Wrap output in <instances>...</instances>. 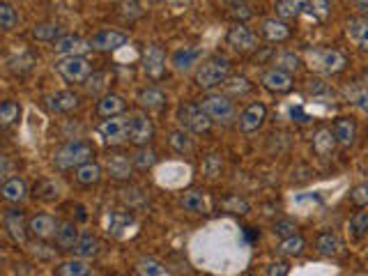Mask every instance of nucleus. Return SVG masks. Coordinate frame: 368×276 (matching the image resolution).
I'll list each match as a JSON object with an SVG mask.
<instances>
[{
	"instance_id": "obj_15",
	"label": "nucleus",
	"mask_w": 368,
	"mask_h": 276,
	"mask_svg": "<svg viewBox=\"0 0 368 276\" xmlns=\"http://www.w3.org/2000/svg\"><path fill=\"white\" fill-rule=\"evenodd\" d=\"M28 231L37 240H51V238H56L58 221L51 215H33L28 219Z\"/></svg>"
},
{
	"instance_id": "obj_9",
	"label": "nucleus",
	"mask_w": 368,
	"mask_h": 276,
	"mask_svg": "<svg viewBox=\"0 0 368 276\" xmlns=\"http://www.w3.org/2000/svg\"><path fill=\"white\" fill-rule=\"evenodd\" d=\"M154 136V124L145 113H129V143L145 147Z\"/></svg>"
},
{
	"instance_id": "obj_47",
	"label": "nucleus",
	"mask_w": 368,
	"mask_h": 276,
	"mask_svg": "<svg viewBox=\"0 0 368 276\" xmlns=\"http://www.w3.org/2000/svg\"><path fill=\"white\" fill-rule=\"evenodd\" d=\"M221 159H219L216 154H207L205 159H203V170H205L207 177H216L219 173H221Z\"/></svg>"
},
{
	"instance_id": "obj_12",
	"label": "nucleus",
	"mask_w": 368,
	"mask_h": 276,
	"mask_svg": "<svg viewBox=\"0 0 368 276\" xmlns=\"http://www.w3.org/2000/svg\"><path fill=\"white\" fill-rule=\"evenodd\" d=\"M140 65H143V72L156 81V78H161L163 72H166V53H163L161 46L150 44L143 51V62Z\"/></svg>"
},
{
	"instance_id": "obj_23",
	"label": "nucleus",
	"mask_w": 368,
	"mask_h": 276,
	"mask_svg": "<svg viewBox=\"0 0 368 276\" xmlns=\"http://www.w3.org/2000/svg\"><path fill=\"white\" fill-rule=\"evenodd\" d=\"M263 35L267 37L270 42L281 44V42H288V39H290L293 30L284 19H265L263 21Z\"/></svg>"
},
{
	"instance_id": "obj_40",
	"label": "nucleus",
	"mask_w": 368,
	"mask_h": 276,
	"mask_svg": "<svg viewBox=\"0 0 368 276\" xmlns=\"http://www.w3.org/2000/svg\"><path fill=\"white\" fill-rule=\"evenodd\" d=\"M168 145L173 147L177 154H186V152H191V150H193V143H191L189 131H184V129L170 131V136H168Z\"/></svg>"
},
{
	"instance_id": "obj_53",
	"label": "nucleus",
	"mask_w": 368,
	"mask_h": 276,
	"mask_svg": "<svg viewBox=\"0 0 368 276\" xmlns=\"http://www.w3.org/2000/svg\"><path fill=\"white\" fill-rule=\"evenodd\" d=\"M226 3H244V0H226Z\"/></svg>"
},
{
	"instance_id": "obj_13",
	"label": "nucleus",
	"mask_w": 368,
	"mask_h": 276,
	"mask_svg": "<svg viewBox=\"0 0 368 276\" xmlns=\"http://www.w3.org/2000/svg\"><path fill=\"white\" fill-rule=\"evenodd\" d=\"M44 106L51 110V113L62 115V113H69L78 106V94L72 90H58V92H51L44 97Z\"/></svg>"
},
{
	"instance_id": "obj_3",
	"label": "nucleus",
	"mask_w": 368,
	"mask_h": 276,
	"mask_svg": "<svg viewBox=\"0 0 368 276\" xmlns=\"http://www.w3.org/2000/svg\"><path fill=\"white\" fill-rule=\"evenodd\" d=\"M307 65L311 72L323 74V76H334L346 69L348 58L336 49H311L307 53Z\"/></svg>"
},
{
	"instance_id": "obj_48",
	"label": "nucleus",
	"mask_w": 368,
	"mask_h": 276,
	"mask_svg": "<svg viewBox=\"0 0 368 276\" xmlns=\"http://www.w3.org/2000/svg\"><path fill=\"white\" fill-rule=\"evenodd\" d=\"M350 198H352V203L357 205V208L368 210V182H366V184H359V187L352 189Z\"/></svg>"
},
{
	"instance_id": "obj_22",
	"label": "nucleus",
	"mask_w": 368,
	"mask_h": 276,
	"mask_svg": "<svg viewBox=\"0 0 368 276\" xmlns=\"http://www.w3.org/2000/svg\"><path fill=\"white\" fill-rule=\"evenodd\" d=\"M81 240V233L74 221H60L58 224V231H56V244L62 251H74V247Z\"/></svg>"
},
{
	"instance_id": "obj_26",
	"label": "nucleus",
	"mask_w": 368,
	"mask_h": 276,
	"mask_svg": "<svg viewBox=\"0 0 368 276\" xmlns=\"http://www.w3.org/2000/svg\"><path fill=\"white\" fill-rule=\"evenodd\" d=\"M346 33L350 37L352 44H357L359 49L368 51V17H362V19H352L348 23Z\"/></svg>"
},
{
	"instance_id": "obj_20",
	"label": "nucleus",
	"mask_w": 368,
	"mask_h": 276,
	"mask_svg": "<svg viewBox=\"0 0 368 276\" xmlns=\"http://www.w3.org/2000/svg\"><path fill=\"white\" fill-rule=\"evenodd\" d=\"M124 110H127V101H124V97H120V94L115 92H106L101 94L99 101H97V115L99 117H115V115H122Z\"/></svg>"
},
{
	"instance_id": "obj_35",
	"label": "nucleus",
	"mask_w": 368,
	"mask_h": 276,
	"mask_svg": "<svg viewBox=\"0 0 368 276\" xmlns=\"http://www.w3.org/2000/svg\"><path fill=\"white\" fill-rule=\"evenodd\" d=\"M30 35H33L37 42H53L56 44L58 39L62 37V28L58 26V23H37Z\"/></svg>"
},
{
	"instance_id": "obj_21",
	"label": "nucleus",
	"mask_w": 368,
	"mask_h": 276,
	"mask_svg": "<svg viewBox=\"0 0 368 276\" xmlns=\"http://www.w3.org/2000/svg\"><path fill=\"white\" fill-rule=\"evenodd\" d=\"M263 85L270 92H277V94L288 92L293 88V74L284 72V69L272 67V69H267V72L263 74Z\"/></svg>"
},
{
	"instance_id": "obj_8",
	"label": "nucleus",
	"mask_w": 368,
	"mask_h": 276,
	"mask_svg": "<svg viewBox=\"0 0 368 276\" xmlns=\"http://www.w3.org/2000/svg\"><path fill=\"white\" fill-rule=\"evenodd\" d=\"M129 42V35L122 33V30H113V28H104L97 30L95 35L88 37L90 51H99V53H108V51H117L120 46Z\"/></svg>"
},
{
	"instance_id": "obj_37",
	"label": "nucleus",
	"mask_w": 368,
	"mask_h": 276,
	"mask_svg": "<svg viewBox=\"0 0 368 276\" xmlns=\"http://www.w3.org/2000/svg\"><path fill=\"white\" fill-rule=\"evenodd\" d=\"M368 233V210L355 212L348 221V235L352 240H362Z\"/></svg>"
},
{
	"instance_id": "obj_43",
	"label": "nucleus",
	"mask_w": 368,
	"mask_h": 276,
	"mask_svg": "<svg viewBox=\"0 0 368 276\" xmlns=\"http://www.w3.org/2000/svg\"><path fill=\"white\" fill-rule=\"evenodd\" d=\"M35 196L46 201H56L60 196V184H56L53 180H42V182L35 184Z\"/></svg>"
},
{
	"instance_id": "obj_46",
	"label": "nucleus",
	"mask_w": 368,
	"mask_h": 276,
	"mask_svg": "<svg viewBox=\"0 0 368 276\" xmlns=\"http://www.w3.org/2000/svg\"><path fill=\"white\" fill-rule=\"evenodd\" d=\"M332 12V0H311V14L320 21H325Z\"/></svg>"
},
{
	"instance_id": "obj_1",
	"label": "nucleus",
	"mask_w": 368,
	"mask_h": 276,
	"mask_svg": "<svg viewBox=\"0 0 368 276\" xmlns=\"http://www.w3.org/2000/svg\"><path fill=\"white\" fill-rule=\"evenodd\" d=\"M230 76V60L226 55H209L196 69V85L200 90H214Z\"/></svg>"
},
{
	"instance_id": "obj_5",
	"label": "nucleus",
	"mask_w": 368,
	"mask_h": 276,
	"mask_svg": "<svg viewBox=\"0 0 368 276\" xmlns=\"http://www.w3.org/2000/svg\"><path fill=\"white\" fill-rule=\"evenodd\" d=\"M200 108L209 115V120L214 124H221V127H228V124L235 120V104L230 101V97L219 92H209L200 99Z\"/></svg>"
},
{
	"instance_id": "obj_54",
	"label": "nucleus",
	"mask_w": 368,
	"mask_h": 276,
	"mask_svg": "<svg viewBox=\"0 0 368 276\" xmlns=\"http://www.w3.org/2000/svg\"><path fill=\"white\" fill-rule=\"evenodd\" d=\"M253 276H258V274H253Z\"/></svg>"
},
{
	"instance_id": "obj_25",
	"label": "nucleus",
	"mask_w": 368,
	"mask_h": 276,
	"mask_svg": "<svg viewBox=\"0 0 368 276\" xmlns=\"http://www.w3.org/2000/svg\"><path fill=\"white\" fill-rule=\"evenodd\" d=\"M316 251H318L320 256L334 258V256H339L341 251H343V244H341L339 235H336V233L325 231V233H320L318 238H316Z\"/></svg>"
},
{
	"instance_id": "obj_36",
	"label": "nucleus",
	"mask_w": 368,
	"mask_h": 276,
	"mask_svg": "<svg viewBox=\"0 0 368 276\" xmlns=\"http://www.w3.org/2000/svg\"><path fill=\"white\" fill-rule=\"evenodd\" d=\"M136 272L140 276H170V270L154 258H140L136 263Z\"/></svg>"
},
{
	"instance_id": "obj_31",
	"label": "nucleus",
	"mask_w": 368,
	"mask_h": 276,
	"mask_svg": "<svg viewBox=\"0 0 368 276\" xmlns=\"http://www.w3.org/2000/svg\"><path fill=\"white\" fill-rule=\"evenodd\" d=\"M179 205L191 215H205L207 212V201L203 191H184L182 198H179Z\"/></svg>"
},
{
	"instance_id": "obj_29",
	"label": "nucleus",
	"mask_w": 368,
	"mask_h": 276,
	"mask_svg": "<svg viewBox=\"0 0 368 276\" xmlns=\"http://www.w3.org/2000/svg\"><path fill=\"white\" fill-rule=\"evenodd\" d=\"M101 175H104V170H101V166L95 164V161H88V164H83V166H78L76 168V182L81 187L99 184Z\"/></svg>"
},
{
	"instance_id": "obj_42",
	"label": "nucleus",
	"mask_w": 368,
	"mask_h": 276,
	"mask_svg": "<svg viewBox=\"0 0 368 276\" xmlns=\"http://www.w3.org/2000/svg\"><path fill=\"white\" fill-rule=\"evenodd\" d=\"M131 161H134V166L138 170H147V168H152V166L156 164V152L150 147H138L134 157H131Z\"/></svg>"
},
{
	"instance_id": "obj_51",
	"label": "nucleus",
	"mask_w": 368,
	"mask_h": 276,
	"mask_svg": "<svg viewBox=\"0 0 368 276\" xmlns=\"http://www.w3.org/2000/svg\"><path fill=\"white\" fill-rule=\"evenodd\" d=\"M288 274H290L288 263H272L267 267V276H288Z\"/></svg>"
},
{
	"instance_id": "obj_27",
	"label": "nucleus",
	"mask_w": 368,
	"mask_h": 276,
	"mask_svg": "<svg viewBox=\"0 0 368 276\" xmlns=\"http://www.w3.org/2000/svg\"><path fill=\"white\" fill-rule=\"evenodd\" d=\"M0 194L7 203H21L28 196V184L21 177H10L0 187Z\"/></svg>"
},
{
	"instance_id": "obj_11",
	"label": "nucleus",
	"mask_w": 368,
	"mask_h": 276,
	"mask_svg": "<svg viewBox=\"0 0 368 276\" xmlns=\"http://www.w3.org/2000/svg\"><path fill=\"white\" fill-rule=\"evenodd\" d=\"M265 120H267V106H265L263 101H253V104H249L244 110H242L237 124H240V131L253 133L263 127Z\"/></svg>"
},
{
	"instance_id": "obj_17",
	"label": "nucleus",
	"mask_w": 368,
	"mask_h": 276,
	"mask_svg": "<svg viewBox=\"0 0 368 276\" xmlns=\"http://www.w3.org/2000/svg\"><path fill=\"white\" fill-rule=\"evenodd\" d=\"M198 62H200V49H196V46H182V49H177L170 55V65H173L175 72L179 74L191 72Z\"/></svg>"
},
{
	"instance_id": "obj_18",
	"label": "nucleus",
	"mask_w": 368,
	"mask_h": 276,
	"mask_svg": "<svg viewBox=\"0 0 368 276\" xmlns=\"http://www.w3.org/2000/svg\"><path fill=\"white\" fill-rule=\"evenodd\" d=\"M3 224H5V231L10 233V238L14 242H19L23 244L26 242V231H28V226H26V219H23V212L21 210H5V217H3Z\"/></svg>"
},
{
	"instance_id": "obj_28",
	"label": "nucleus",
	"mask_w": 368,
	"mask_h": 276,
	"mask_svg": "<svg viewBox=\"0 0 368 276\" xmlns=\"http://www.w3.org/2000/svg\"><path fill=\"white\" fill-rule=\"evenodd\" d=\"M136 101L140 104V108H145V110H159L166 104V94L159 88H154V85H150V88H143L138 92Z\"/></svg>"
},
{
	"instance_id": "obj_10",
	"label": "nucleus",
	"mask_w": 368,
	"mask_h": 276,
	"mask_svg": "<svg viewBox=\"0 0 368 276\" xmlns=\"http://www.w3.org/2000/svg\"><path fill=\"white\" fill-rule=\"evenodd\" d=\"M228 44L237 53H251L258 49V35L244 23H235L228 30Z\"/></svg>"
},
{
	"instance_id": "obj_24",
	"label": "nucleus",
	"mask_w": 368,
	"mask_h": 276,
	"mask_svg": "<svg viewBox=\"0 0 368 276\" xmlns=\"http://www.w3.org/2000/svg\"><path fill=\"white\" fill-rule=\"evenodd\" d=\"M334 136L336 140H339V145L343 147H350L352 143H355V138H357V122L352 120V117H336V122H334Z\"/></svg>"
},
{
	"instance_id": "obj_6",
	"label": "nucleus",
	"mask_w": 368,
	"mask_h": 276,
	"mask_svg": "<svg viewBox=\"0 0 368 276\" xmlns=\"http://www.w3.org/2000/svg\"><path fill=\"white\" fill-rule=\"evenodd\" d=\"M56 69L67 83H85L92 74H95L92 62L85 58V55H69V58H60L56 62Z\"/></svg>"
},
{
	"instance_id": "obj_38",
	"label": "nucleus",
	"mask_w": 368,
	"mask_h": 276,
	"mask_svg": "<svg viewBox=\"0 0 368 276\" xmlns=\"http://www.w3.org/2000/svg\"><path fill=\"white\" fill-rule=\"evenodd\" d=\"M304 249H307V242H304L302 235H293V238H286L281 240L279 244V254L281 256H288V258H297L304 254Z\"/></svg>"
},
{
	"instance_id": "obj_32",
	"label": "nucleus",
	"mask_w": 368,
	"mask_h": 276,
	"mask_svg": "<svg viewBox=\"0 0 368 276\" xmlns=\"http://www.w3.org/2000/svg\"><path fill=\"white\" fill-rule=\"evenodd\" d=\"M97 254H99V240L92 233H83L81 240L74 247V256L88 260V258H95Z\"/></svg>"
},
{
	"instance_id": "obj_2",
	"label": "nucleus",
	"mask_w": 368,
	"mask_h": 276,
	"mask_svg": "<svg viewBox=\"0 0 368 276\" xmlns=\"http://www.w3.org/2000/svg\"><path fill=\"white\" fill-rule=\"evenodd\" d=\"M92 157H95L92 143H88V140H69V143H65L53 152V166L58 170H72L92 161Z\"/></svg>"
},
{
	"instance_id": "obj_44",
	"label": "nucleus",
	"mask_w": 368,
	"mask_h": 276,
	"mask_svg": "<svg viewBox=\"0 0 368 276\" xmlns=\"http://www.w3.org/2000/svg\"><path fill=\"white\" fill-rule=\"evenodd\" d=\"M19 23V14L10 3H0V28L12 30Z\"/></svg>"
},
{
	"instance_id": "obj_34",
	"label": "nucleus",
	"mask_w": 368,
	"mask_h": 276,
	"mask_svg": "<svg viewBox=\"0 0 368 276\" xmlns=\"http://www.w3.org/2000/svg\"><path fill=\"white\" fill-rule=\"evenodd\" d=\"M88 274H90V267L83 258L65 260V263H60L56 267V276H88Z\"/></svg>"
},
{
	"instance_id": "obj_39",
	"label": "nucleus",
	"mask_w": 368,
	"mask_h": 276,
	"mask_svg": "<svg viewBox=\"0 0 368 276\" xmlns=\"http://www.w3.org/2000/svg\"><path fill=\"white\" fill-rule=\"evenodd\" d=\"M300 65H302L300 55L293 53V51H281V53L274 55V67L284 69V72H288V74L297 72V69H300Z\"/></svg>"
},
{
	"instance_id": "obj_7",
	"label": "nucleus",
	"mask_w": 368,
	"mask_h": 276,
	"mask_svg": "<svg viewBox=\"0 0 368 276\" xmlns=\"http://www.w3.org/2000/svg\"><path fill=\"white\" fill-rule=\"evenodd\" d=\"M97 133L104 138V143L108 145H122L129 140V115H115L106 117L99 122Z\"/></svg>"
},
{
	"instance_id": "obj_52",
	"label": "nucleus",
	"mask_w": 368,
	"mask_h": 276,
	"mask_svg": "<svg viewBox=\"0 0 368 276\" xmlns=\"http://www.w3.org/2000/svg\"><path fill=\"white\" fill-rule=\"evenodd\" d=\"M355 7L364 14V17H368V0H355Z\"/></svg>"
},
{
	"instance_id": "obj_19",
	"label": "nucleus",
	"mask_w": 368,
	"mask_h": 276,
	"mask_svg": "<svg viewBox=\"0 0 368 276\" xmlns=\"http://www.w3.org/2000/svg\"><path fill=\"white\" fill-rule=\"evenodd\" d=\"M53 51L62 58H69V55H83V51H90L88 39L78 37V35H62L56 44H53Z\"/></svg>"
},
{
	"instance_id": "obj_16",
	"label": "nucleus",
	"mask_w": 368,
	"mask_h": 276,
	"mask_svg": "<svg viewBox=\"0 0 368 276\" xmlns=\"http://www.w3.org/2000/svg\"><path fill=\"white\" fill-rule=\"evenodd\" d=\"M274 12L279 19L290 21L311 12V0H274Z\"/></svg>"
},
{
	"instance_id": "obj_55",
	"label": "nucleus",
	"mask_w": 368,
	"mask_h": 276,
	"mask_svg": "<svg viewBox=\"0 0 368 276\" xmlns=\"http://www.w3.org/2000/svg\"><path fill=\"white\" fill-rule=\"evenodd\" d=\"M88 276H92V274H88Z\"/></svg>"
},
{
	"instance_id": "obj_14",
	"label": "nucleus",
	"mask_w": 368,
	"mask_h": 276,
	"mask_svg": "<svg viewBox=\"0 0 368 276\" xmlns=\"http://www.w3.org/2000/svg\"><path fill=\"white\" fill-rule=\"evenodd\" d=\"M134 161L129 159L127 154L122 152H115L106 159V170L108 175H111L113 180H117V182H129L131 175H134Z\"/></svg>"
},
{
	"instance_id": "obj_49",
	"label": "nucleus",
	"mask_w": 368,
	"mask_h": 276,
	"mask_svg": "<svg viewBox=\"0 0 368 276\" xmlns=\"http://www.w3.org/2000/svg\"><path fill=\"white\" fill-rule=\"evenodd\" d=\"M274 235L281 240L293 238V235H297V226L293 221H277V224H274Z\"/></svg>"
},
{
	"instance_id": "obj_41",
	"label": "nucleus",
	"mask_w": 368,
	"mask_h": 276,
	"mask_svg": "<svg viewBox=\"0 0 368 276\" xmlns=\"http://www.w3.org/2000/svg\"><path fill=\"white\" fill-rule=\"evenodd\" d=\"M19 115H21L19 101L7 99L0 104V124H3V127H12V124L19 120Z\"/></svg>"
},
{
	"instance_id": "obj_50",
	"label": "nucleus",
	"mask_w": 368,
	"mask_h": 276,
	"mask_svg": "<svg viewBox=\"0 0 368 276\" xmlns=\"http://www.w3.org/2000/svg\"><path fill=\"white\" fill-rule=\"evenodd\" d=\"M104 81H106V74L104 72H95L92 74L88 81H85V90H88V94H97L101 88H104Z\"/></svg>"
},
{
	"instance_id": "obj_4",
	"label": "nucleus",
	"mask_w": 368,
	"mask_h": 276,
	"mask_svg": "<svg viewBox=\"0 0 368 276\" xmlns=\"http://www.w3.org/2000/svg\"><path fill=\"white\" fill-rule=\"evenodd\" d=\"M175 117L179 127L189 133H207L214 124L205 110L200 108V104H191V101H179L175 108Z\"/></svg>"
},
{
	"instance_id": "obj_30",
	"label": "nucleus",
	"mask_w": 368,
	"mask_h": 276,
	"mask_svg": "<svg viewBox=\"0 0 368 276\" xmlns=\"http://www.w3.org/2000/svg\"><path fill=\"white\" fill-rule=\"evenodd\" d=\"M336 145H339V140H336L332 129H318L316 136H313V150H316V154L320 157L332 154Z\"/></svg>"
},
{
	"instance_id": "obj_45",
	"label": "nucleus",
	"mask_w": 368,
	"mask_h": 276,
	"mask_svg": "<svg viewBox=\"0 0 368 276\" xmlns=\"http://www.w3.org/2000/svg\"><path fill=\"white\" fill-rule=\"evenodd\" d=\"M129 224H131V215H127V212L115 210L108 215V228L113 231V235H120L124 231V226H129Z\"/></svg>"
},
{
	"instance_id": "obj_33",
	"label": "nucleus",
	"mask_w": 368,
	"mask_h": 276,
	"mask_svg": "<svg viewBox=\"0 0 368 276\" xmlns=\"http://www.w3.org/2000/svg\"><path fill=\"white\" fill-rule=\"evenodd\" d=\"M346 99L352 106L368 113V85L366 83H352L346 88Z\"/></svg>"
}]
</instances>
